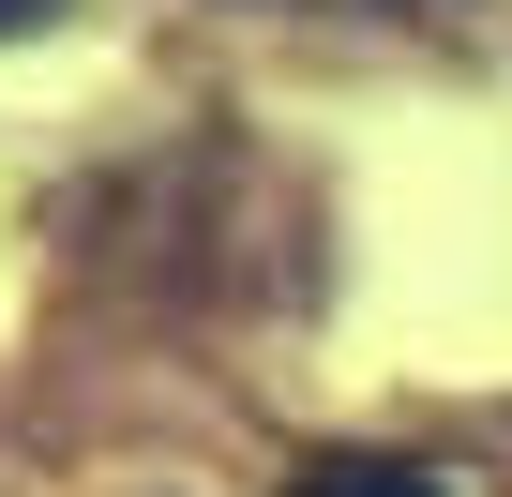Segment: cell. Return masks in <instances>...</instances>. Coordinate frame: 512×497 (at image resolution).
Wrapping results in <instances>:
<instances>
[{"label":"cell","mask_w":512,"mask_h":497,"mask_svg":"<svg viewBox=\"0 0 512 497\" xmlns=\"http://www.w3.org/2000/svg\"><path fill=\"white\" fill-rule=\"evenodd\" d=\"M302 497H452L437 467H407V452H317L302 467Z\"/></svg>","instance_id":"obj_1"},{"label":"cell","mask_w":512,"mask_h":497,"mask_svg":"<svg viewBox=\"0 0 512 497\" xmlns=\"http://www.w3.org/2000/svg\"><path fill=\"white\" fill-rule=\"evenodd\" d=\"M31 16H61V0H0V31H31Z\"/></svg>","instance_id":"obj_2"}]
</instances>
